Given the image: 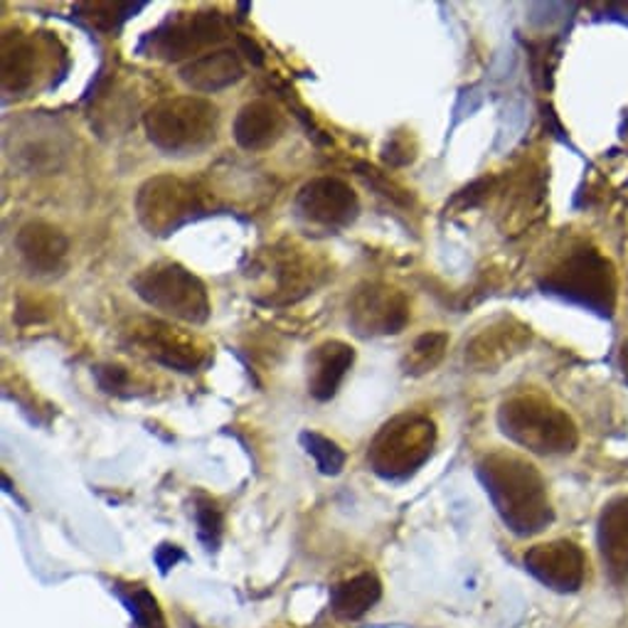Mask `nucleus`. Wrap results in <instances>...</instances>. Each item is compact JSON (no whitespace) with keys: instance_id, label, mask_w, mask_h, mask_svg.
<instances>
[{"instance_id":"obj_1","label":"nucleus","mask_w":628,"mask_h":628,"mask_svg":"<svg viewBox=\"0 0 628 628\" xmlns=\"http://www.w3.org/2000/svg\"><path fill=\"white\" fill-rule=\"evenodd\" d=\"M479 479L512 535L532 538L555 520L545 479L522 456L503 449L485 454L479 461Z\"/></svg>"},{"instance_id":"obj_2","label":"nucleus","mask_w":628,"mask_h":628,"mask_svg":"<svg viewBox=\"0 0 628 628\" xmlns=\"http://www.w3.org/2000/svg\"><path fill=\"white\" fill-rule=\"evenodd\" d=\"M498 426L510 442L540 456L572 454L579 444L575 419L540 392L508 397L498 409Z\"/></svg>"},{"instance_id":"obj_3","label":"nucleus","mask_w":628,"mask_h":628,"mask_svg":"<svg viewBox=\"0 0 628 628\" xmlns=\"http://www.w3.org/2000/svg\"><path fill=\"white\" fill-rule=\"evenodd\" d=\"M148 141L170 156H185L213 144L220 109L203 97H168L144 113Z\"/></svg>"},{"instance_id":"obj_4","label":"nucleus","mask_w":628,"mask_h":628,"mask_svg":"<svg viewBox=\"0 0 628 628\" xmlns=\"http://www.w3.org/2000/svg\"><path fill=\"white\" fill-rule=\"evenodd\" d=\"M136 217L150 237H168L215 207L209 190L173 173L148 178L136 193Z\"/></svg>"},{"instance_id":"obj_5","label":"nucleus","mask_w":628,"mask_h":628,"mask_svg":"<svg viewBox=\"0 0 628 628\" xmlns=\"http://www.w3.org/2000/svg\"><path fill=\"white\" fill-rule=\"evenodd\" d=\"M436 424L430 416L404 412L389 419L367 449V463L379 479L404 481L432 459Z\"/></svg>"},{"instance_id":"obj_6","label":"nucleus","mask_w":628,"mask_h":628,"mask_svg":"<svg viewBox=\"0 0 628 628\" xmlns=\"http://www.w3.org/2000/svg\"><path fill=\"white\" fill-rule=\"evenodd\" d=\"M545 293L582 303L602 316H612L616 306L614 264L594 246L579 244L569 250L540 281Z\"/></svg>"},{"instance_id":"obj_7","label":"nucleus","mask_w":628,"mask_h":628,"mask_svg":"<svg viewBox=\"0 0 628 628\" xmlns=\"http://www.w3.org/2000/svg\"><path fill=\"white\" fill-rule=\"evenodd\" d=\"M131 287L146 306L176 321L190 323V326H203L213 313L203 279L178 262H156L146 266L144 271L136 274Z\"/></svg>"},{"instance_id":"obj_8","label":"nucleus","mask_w":628,"mask_h":628,"mask_svg":"<svg viewBox=\"0 0 628 628\" xmlns=\"http://www.w3.org/2000/svg\"><path fill=\"white\" fill-rule=\"evenodd\" d=\"M230 35L232 27L220 11L176 13L144 37L141 50L164 62L195 60V55L213 52V47L222 45Z\"/></svg>"},{"instance_id":"obj_9","label":"nucleus","mask_w":628,"mask_h":628,"mask_svg":"<svg viewBox=\"0 0 628 628\" xmlns=\"http://www.w3.org/2000/svg\"><path fill=\"white\" fill-rule=\"evenodd\" d=\"M123 340L136 353L146 355L158 365H166L178 373L193 375L205 363L207 348L205 342L185 333L173 323L158 318H133L123 328Z\"/></svg>"},{"instance_id":"obj_10","label":"nucleus","mask_w":628,"mask_h":628,"mask_svg":"<svg viewBox=\"0 0 628 628\" xmlns=\"http://www.w3.org/2000/svg\"><path fill=\"white\" fill-rule=\"evenodd\" d=\"M412 316L404 291L383 281H365L348 301V321L360 338H383L402 333Z\"/></svg>"},{"instance_id":"obj_11","label":"nucleus","mask_w":628,"mask_h":628,"mask_svg":"<svg viewBox=\"0 0 628 628\" xmlns=\"http://www.w3.org/2000/svg\"><path fill=\"white\" fill-rule=\"evenodd\" d=\"M293 209H297L301 222L333 232L358 220L360 200L346 180L321 176L309 180L299 190L297 200H293Z\"/></svg>"},{"instance_id":"obj_12","label":"nucleus","mask_w":628,"mask_h":628,"mask_svg":"<svg viewBox=\"0 0 628 628\" xmlns=\"http://www.w3.org/2000/svg\"><path fill=\"white\" fill-rule=\"evenodd\" d=\"M326 264L321 256L297 244H283L271 250V264L269 276L274 281V289L269 291L266 306H289L306 299L313 289L321 287L326 279Z\"/></svg>"},{"instance_id":"obj_13","label":"nucleus","mask_w":628,"mask_h":628,"mask_svg":"<svg viewBox=\"0 0 628 628\" xmlns=\"http://www.w3.org/2000/svg\"><path fill=\"white\" fill-rule=\"evenodd\" d=\"M526 569L552 592L575 594L587 579V555L572 540H552L526 552Z\"/></svg>"},{"instance_id":"obj_14","label":"nucleus","mask_w":628,"mask_h":628,"mask_svg":"<svg viewBox=\"0 0 628 628\" xmlns=\"http://www.w3.org/2000/svg\"><path fill=\"white\" fill-rule=\"evenodd\" d=\"M532 330L528 323L516 316H503L493 321L483 330L475 333L466 346V365L479 373H496L522 350H528Z\"/></svg>"},{"instance_id":"obj_15","label":"nucleus","mask_w":628,"mask_h":628,"mask_svg":"<svg viewBox=\"0 0 628 628\" xmlns=\"http://www.w3.org/2000/svg\"><path fill=\"white\" fill-rule=\"evenodd\" d=\"M15 246L27 269L37 276H55L64 269L70 256V240L50 222L35 220L21 227L15 237Z\"/></svg>"},{"instance_id":"obj_16","label":"nucleus","mask_w":628,"mask_h":628,"mask_svg":"<svg viewBox=\"0 0 628 628\" xmlns=\"http://www.w3.org/2000/svg\"><path fill=\"white\" fill-rule=\"evenodd\" d=\"M355 363V348L342 340H323L311 350L306 360L309 395L318 402H328L338 395L342 379Z\"/></svg>"},{"instance_id":"obj_17","label":"nucleus","mask_w":628,"mask_h":628,"mask_svg":"<svg viewBox=\"0 0 628 628\" xmlns=\"http://www.w3.org/2000/svg\"><path fill=\"white\" fill-rule=\"evenodd\" d=\"M599 552L614 584L628 582V496H616L604 506L596 526Z\"/></svg>"},{"instance_id":"obj_18","label":"nucleus","mask_w":628,"mask_h":628,"mask_svg":"<svg viewBox=\"0 0 628 628\" xmlns=\"http://www.w3.org/2000/svg\"><path fill=\"white\" fill-rule=\"evenodd\" d=\"M244 77V62L232 47H217L180 67V80L193 92L215 94L232 87Z\"/></svg>"},{"instance_id":"obj_19","label":"nucleus","mask_w":628,"mask_h":628,"mask_svg":"<svg viewBox=\"0 0 628 628\" xmlns=\"http://www.w3.org/2000/svg\"><path fill=\"white\" fill-rule=\"evenodd\" d=\"M43 67V50L35 37L25 33H5L0 45V80L11 94L27 92Z\"/></svg>"},{"instance_id":"obj_20","label":"nucleus","mask_w":628,"mask_h":628,"mask_svg":"<svg viewBox=\"0 0 628 628\" xmlns=\"http://www.w3.org/2000/svg\"><path fill=\"white\" fill-rule=\"evenodd\" d=\"M287 119L269 99H254L244 104L234 119V141L244 150L271 148L283 136Z\"/></svg>"},{"instance_id":"obj_21","label":"nucleus","mask_w":628,"mask_h":628,"mask_svg":"<svg viewBox=\"0 0 628 628\" xmlns=\"http://www.w3.org/2000/svg\"><path fill=\"white\" fill-rule=\"evenodd\" d=\"M379 596H383V584L375 575H358L348 582H342L338 587H333L330 592V606L333 614L338 618H346V621H355V618L365 616L370 608H373Z\"/></svg>"},{"instance_id":"obj_22","label":"nucleus","mask_w":628,"mask_h":628,"mask_svg":"<svg viewBox=\"0 0 628 628\" xmlns=\"http://www.w3.org/2000/svg\"><path fill=\"white\" fill-rule=\"evenodd\" d=\"M446 348H449V336L442 330H432L419 336L412 342V348L407 350V355L402 358L404 375L422 377L426 373H432V370L444 360Z\"/></svg>"},{"instance_id":"obj_23","label":"nucleus","mask_w":628,"mask_h":628,"mask_svg":"<svg viewBox=\"0 0 628 628\" xmlns=\"http://www.w3.org/2000/svg\"><path fill=\"white\" fill-rule=\"evenodd\" d=\"M141 8H144V3H104V0H97V3L74 5V11L97 31H117L131 13L141 11Z\"/></svg>"},{"instance_id":"obj_24","label":"nucleus","mask_w":628,"mask_h":628,"mask_svg":"<svg viewBox=\"0 0 628 628\" xmlns=\"http://www.w3.org/2000/svg\"><path fill=\"white\" fill-rule=\"evenodd\" d=\"M301 444L311 459L316 461L323 475H338L346 469V451H342L336 442L328 439V436H323L318 432H303Z\"/></svg>"},{"instance_id":"obj_25","label":"nucleus","mask_w":628,"mask_h":628,"mask_svg":"<svg viewBox=\"0 0 628 628\" xmlns=\"http://www.w3.org/2000/svg\"><path fill=\"white\" fill-rule=\"evenodd\" d=\"M123 604L129 606V612L136 621L138 628H168L166 616L160 612V606L156 602V596L144 587H131L126 594L121 592Z\"/></svg>"},{"instance_id":"obj_26","label":"nucleus","mask_w":628,"mask_h":628,"mask_svg":"<svg viewBox=\"0 0 628 628\" xmlns=\"http://www.w3.org/2000/svg\"><path fill=\"white\" fill-rule=\"evenodd\" d=\"M195 520H197V535L205 542L207 550H217L222 538V510L215 506L213 500H197L195 508Z\"/></svg>"},{"instance_id":"obj_27","label":"nucleus","mask_w":628,"mask_h":628,"mask_svg":"<svg viewBox=\"0 0 628 628\" xmlns=\"http://www.w3.org/2000/svg\"><path fill=\"white\" fill-rule=\"evenodd\" d=\"M94 377H97L99 387L104 389L107 395H126V389L131 387V375L126 367L121 365H97L94 367Z\"/></svg>"},{"instance_id":"obj_28","label":"nucleus","mask_w":628,"mask_h":628,"mask_svg":"<svg viewBox=\"0 0 628 628\" xmlns=\"http://www.w3.org/2000/svg\"><path fill=\"white\" fill-rule=\"evenodd\" d=\"M183 557H185L183 550H180L178 545H170V542H164V545L156 550V565L160 567V572L164 575L170 572V567H176Z\"/></svg>"},{"instance_id":"obj_29","label":"nucleus","mask_w":628,"mask_h":628,"mask_svg":"<svg viewBox=\"0 0 628 628\" xmlns=\"http://www.w3.org/2000/svg\"><path fill=\"white\" fill-rule=\"evenodd\" d=\"M618 365H621V373L628 383V340L621 346V353H618Z\"/></svg>"}]
</instances>
